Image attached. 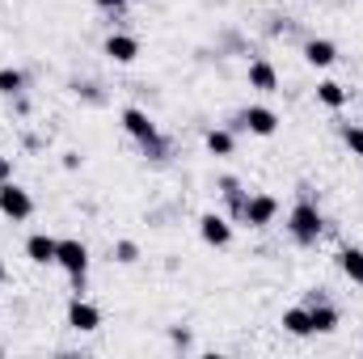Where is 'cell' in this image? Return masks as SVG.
I'll return each instance as SVG.
<instances>
[{
    "label": "cell",
    "mask_w": 363,
    "mask_h": 359,
    "mask_svg": "<svg viewBox=\"0 0 363 359\" xmlns=\"http://www.w3.org/2000/svg\"><path fill=\"white\" fill-rule=\"evenodd\" d=\"M250 89H258V93H274L279 89V72H274V64H267V60H254V64H250Z\"/></svg>",
    "instance_id": "cell-12"
},
{
    "label": "cell",
    "mask_w": 363,
    "mask_h": 359,
    "mask_svg": "<svg viewBox=\"0 0 363 359\" xmlns=\"http://www.w3.org/2000/svg\"><path fill=\"white\" fill-rule=\"evenodd\" d=\"M304 60H308L313 68H330V64L338 60V47H334L330 38H308V43H304Z\"/></svg>",
    "instance_id": "cell-11"
},
{
    "label": "cell",
    "mask_w": 363,
    "mask_h": 359,
    "mask_svg": "<svg viewBox=\"0 0 363 359\" xmlns=\"http://www.w3.org/2000/svg\"><path fill=\"white\" fill-rule=\"evenodd\" d=\"M274 216H279V199H274V194H250V199H245L241 220H245L250 228H267V224H274Z\"/></svg>",
    "instance_id": "cell-5"
},
{
    "label": "cell",
    "mask_w": 363,
    "mask_h": 359,
    "mask_svg": "<svg viewBox=\"0 0 363 359\" xmlns=\"http://www.w3.org/2000/svg\"><path fill=\"white\" fill-rule=\"evenodd\" d=\"M4 275H9V270H4V258H0V283H4Z\"/></svg>",
    "instance_id": "cell-23"
},
{
    "label": "cell",
    "mask_w": 363,
    "mask_h": 359,
    "mask_svg": "<svg viewBox=\"0 0 363 359\" xmlns=\"http://www.w3.org/2000/svg\"><path fill=\"white\" fill-rule=\"evenodd\" d=\"M283 330L296 334V338H308V334H313V313H308V309H287V313H283Z\"/></svg>",
    "instance_id": "cell-14"
},
{
    "label": "cell",
    "mask_w": 363,
    "mask_h": 359,
    "mask_svg": "<svg viewBox=\"0 0 363 359\" xmlns=\"http://www.w3.org/2000/svg\"><path fill=\"white\" fill-rule=\"evenodd\" d=\"M135 258H140V245H135V241H118V245H114V263H123V267H131Z\"/></svg>",
    "instance_id": "cell-20"
},
{
    "label": "cell",
    "mask_w": 363,
    "mask_h": 359,
    "mask_svg": "<svg viewBox=\"0 0 363 359\" xmlns=\"http://www.w3.org/2000/svg\"><path fill=\"white\" fill-rule=\"evenodd\" d=\"M207 153L228 157V153H233V136H228V131H220V127H216V131H207Z\"/></svg>",
    "instance_id": "cell-18"
},
{
    "label": "cell",
    "mask_w": 363,
    "mask_h": 359,
    "mask_svg": "<svg viewBox=\"0 0 363 359\" xmlns=\"http://www.w3.org/2000/svg\"><path fill=\"white\" fill-rule=\"evenodd\" d=\"M308 313H313V334H330V330H338V309H330L325 300L308 304Z\"/></svg>",
    "instance_id": "cell-13"
},
{
    "label": "cell",
    "mask_w": 363,
    "mask_h": 359,
    "mask_svg": "<svg viewBox=\"0 0 363 359\" xmlns=\"http://www.w3.org/2000/svg\"><path fill=\"white\" fill-rule=\"evenodd\" d=\"M0 216H9V220H30V216H34L30 190H21L13 178L0 182Z\"/></svg>",
    "instance_id": "cell-4"
},
{
    "label": "cell",
    "mask_w": 363,
    "mask_h": 359,
    "mask_svg": "<svg viewBox=\"0 0 363 359\" xmlns=\"http://www.w3.org/2000/svg\"><path fill=\"white\" fill-rule=\"evenodd\" d=\"M338 267H342V275H347L351 283H359V287H363V250L347 245V250L338 254Z\"/></svg>",
    "instance_id": "cell-15"
},
{
    "label": "cell",
    "mask_w": 363,
    "mask_h": 359,
    "mask_svg": "<svg viewBox=\"0 0 363 359\" xmlns=\"http://www.w3.org/2000/svg\"><path fill=\"white\" fill-rule=\"evenodd\" d=\"M55 267L68 270V279H72V283H85V275H89V250H85V241L64 237V241H60V250H55Z\"/></svg>",
    "instance_id": "cell-2"
},
{
    "label": "cell",
    "mask_w": 363,
    "mask_h": 359,
    "mask_svg": "<svg viewBox=\"0 0 363 359\" xmlns=\"http://www.w3.org/2000/svg\"><path fill=\"white\" fill-rule=\"evenodd\" d=\"M55 250H60V241L47 237V233H34V237L26 241V258H30L34 267H51V263H55Z\"/></svg>",
    "instance_id": "cell-9"
},
{
    "label": "cell",
    "mask_w": 363,
    "mask_h": 359,
    "mask_svg": "<svg viewBox=\"0 0 363 359\" xmlns=\"http://www.w3.org/2000/svg\"><path fill=\"white\" fill-rule=\"evenodd\" d=\"M21 89H26V77H21L17 68H0V93H4V97H17Z\"/></svg>",
    "instance_id": "cell-17"
},
{
    "label": "cell",
    "mask_w": 363,
    "mask_h": 359,
    "mask_svg": "<svg viewBox=\"0 0 363 359\" xmlns=\"http://www.w3.org/2000/svg\"><path fill=\"white\" fill-rule=\"evenodd\" d=\"M321 228H325V220H321L317 203L300 199V203L291 207V216H287V233H291V237H296L300 245H313V241L321 237Z\"/></svg>",
    "instance_id": "cell-1"
},
{
    "label": "cell",
    "mask_w": 363,
    "mask_h": 359,
    "mask_svg": "<svg viewBox=\"0 0 363 359\" xmlns=\"http://www.w3.org/2000/svg\"><path fill=\"white\" fill-rule=\"evenodd\" d=\"M68 326H72V330H81V334H93V330L101 326L97 304H89V300H81V296H77V300L68 304Z\"/></svg>",
    "instance_id": "cell-8"
},
{
    "label": "cell",
    "mask_w": 363,
    "mask_h": 359,
    "mask_svg": "<svg viewBox=\"0 0 363 359\" xmlns=\"http://www.w3.org/2000/svg\"><path fill=\"white\" fill-rule=\"evenodd\" d=\"M347 97H351V93L342 89L338 81H321V85H317V101H321V106H330V110H342V106H347Z\"/></svg>",
    "instance_id": "cell-16"
},
{
    "label": "cell",
    "mask_w": 363,
    "mask_h": 359,
    "mask_svg": "<svg viewBox=\"0 0 363 359\" xmlns=\"http://www.w3.org/2000/svg\"><path fill=\"white\" fill-rule=\"evenodd\" d=\"M123 127H127V136H131V140H140V144H144V148H152L157 157L165 153V144H161V136H157V123H152L144 110H135V106H131V110H123Z\"/></svg>",
    "instance_id": "cell-3"
},
{
    "label": "cell",
    "mask_w": 363,
    "mask_h": 359,
    "mask_svg": "<svg viewBox=\"0 0 363 359\" xmlns=\"http://www.w3.org/2000/svg\"><path fill=\"white\" fill-rule=\"evenodd\" d=\"M13 178V161H9V157H0V182H9Z\"/></svg>",
    "instance_id": "cell-21"
},
{
    "label": "cell",
    "mask_w": 363,
    "mask_h": 359,
    "mask_svg": "<svg viewBox=\"0 0 363 359\" xmlns=\"http://www.w3.org/2000/svg\"><path fill=\"white\" fill-rule=\"evenodd\" d=\"M199 237L207 241V245H216V250H224L228 241H233V224L220 216V211H207L203 220H199Z\"/></svg>",
    "instance_id": "cell-7"
},
{
    "label": "cell",
    "mask_w": 363,
    "mask_h": 359,
    "mask_svg": "<svg viewBox=\"0 0 363 359\" xmlns=\"http://www.w3.org/2000/svg\"><path fill=\"white\" fill-rule=\"evenodd\" d=\"M106 55H110L114 64H131V60L140 55V43H135L131 34H110V38H106Z\"/></svg>",
    "instance_id": "cell-10"
},
{
    "label": "cell",
    "mask_w": 363,
    "mask_h": 359,
    "mask_svg": "<svg viewBox=\"0 0 363 359\" xmlns=\"http://www.w3.org/2000/svg\"><path fill=\"white\" fill-rule=\"evenodd\" d=\"M241 127L250 136H274L279 131V114H274L271 106H245L241 110Z\"/></svg>",
    "instance_id": "cell-6"
},
{
    "label": "cell",
    "mask_w": 363,
    "mask_h": 359,
    "mask_svg": "<svg viewBox=\"0 0 363 359\" xmlns=\"http://www.w3.org/2000/svg\"><path fill=\"white\" fill-rule=\"evenodd\" d=\"M342 140H347V148H351L355 157H363V127L359 123H347V127H342Z\"/></svg>",
    "instance_id": "cell-19"
},
{
    "label": "cell",
    "mask_w": 363,
    "mask_h": 359,
    "mask_svg": "<svg viewBox=\"0 0 363 359\" xmlns=\"http://www.w3.org/2000/svg\"><path fill=\"white\" fill-rule=\"evenodd\" d=\"M93 4H97V9H110V13H114V9H123L127 0H93Z\"/></svg>",
    "instance_id": "cell-22"
}]
</instances>
